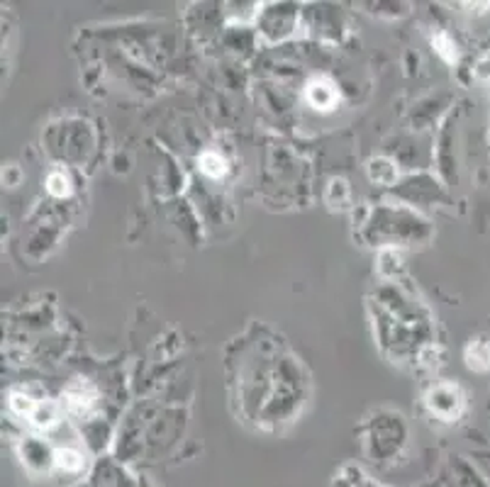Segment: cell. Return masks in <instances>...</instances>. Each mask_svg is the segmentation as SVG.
<instances>
[{
	"label": "cell",
	"instance_id": "1",
	"mask_svg": "<svg viewBox=\"0 0 490 487\" xmlns=\"http://www.w3.org/2000/svg\"><path fill=\"white\" fill-rule=\"evenodd\" d=\"M427 407L439 419L454 422L463 410V395L456 385H437L434 390H429Z\"/></svg>",
	"mask_w": 490,
	"mask_h": 487
},
{
	"label": "cell",
	"instance_id": "2",
	"mask_svg": "<svg viewBox=\"0 0 490 487\" xmlns=\"http://www.w3.org/2000/svg\"><path fill=\"white\" fill-rule=\"evenodd\" d=\"M64 405L73 415H83V412H88L96 405V387L86 380H73L64 390Z\"/></svg>",
	"mask_w": 490,
	"mask_h": 487
},
{
	"label": "cell",
	"instance_id": "3",
	"mask_svg": "<svg viewBox=\"0 0 490 487\" xmlns=\"http://www.w3.org/2000/svg\"><path fill=\"white\" fill-rule=\"evenodd\" d=\"M308 100L313 107H318V110H332V107L336 105V100H339V93L334 91V86H332L329 81H313L308 86Z\"/></svg>",
	"mask_w": 490,
	"mask_h": 487
},
{
	"label": "cell",
	"instance_id": "4",
	"mask_svg": "<svg viewBox=\"0 0 490 487\" xmlns=\"http://www.w3.org/2000/svg\"><path fill=\"white\" fill-rule=\"evenodd\" d=\"M466 366L471 371H488L490 368V343L486 339H476L466 348Z\"/></svg>",
	"mask_w": 490,
	"mask_h": 487
},
{
	"label": "cell",
	"instance_id": "5",
	"mask_svg": "<svg viewBox=\"0 0 490 487\" xmlns=\"http://www.w3.org/2000/svg\"><path fill=\"white\" fill-rule=\"evenodd\" d=\"M369 178L380 185H393L395 178H398V169H395V164L390 159L378 156V159H373L369 164Z\"/></svg>",
	"mask_w": 490,
	"mask_h": 487
},
{
	"label": "cell",
	"instance_id": "6",
	"mask_svg": "<svg viewBox=\"0 0 490 487\" xmlns=\"http://www.w3.org/2000/svg\"><path fill=\"white\" fill-rule=\"evenodd\" d=\"M59 419H61V412H59V407L54 405V402H39L37 410L29 417V422H32L37 429H52V426L59 424Z\"/></svg>",
	"mask_w": 490,
	"mask_h": 487
},
{
	"label": "cell",
	"instance_id": "7",
	"mask_svg": "<svg viewBox=\"0 0 490 487\" xmlns=\"http://www.w3.org/2000/svg\"><path fill=\"white\" fill-rule=\"evenodd\" d=\"M200 171L210 176V178H220V176L227 173V164L220 154L205 151V154H200Z\"/></svg>",
	"mask_w": 490,
	"mask_h": 487
},
{
	"label": "cell",
	"instance_id": "8",
	"mask_svg": "<svg viewBox=\"0 0 490 487\" xmlns=\"http://www.w3.org/2000/svg\"><path fill=\"white\" fill-rule=\"evenodd\" d=\"M54 463H57V468L66 470V473H76V470L83 468L81 454H76L73 449H59L54 454Z\"/></svg>",
	"mask_w": 490,
	"mask_h": 487
},
{
	"label": "cell",
	"instance_id": "9",
	"mask_svg": "<svg viewBox=\"0 0 490 487\" xmlns=\"http://www.w3.org/2000/svg\"><path fill=\"white\" fill-rule=\"evenodd\" d=\"M327 203L332 208H346V203H349V185H346V180H332L329 188H327Z\"/></svg>",
	"mask_w": 490,
	"mask_h": 487
},
{
	"label": "cell",
	"instance_id": "10",
	"mask_svg": "<svg viewBox=\"0 0 490 487\" xmlns=\"http://www.w3.org/2000/svg\"><path fill=\"white\" fill-rule=\"evenodd\" d=\"M47 190L52 195H57V198H66L71 193V180H68V176L64 171H52L47 176Z\"/></svg>",
	"mask_w": 490,
	"mask_h": 487
},
{
	"label": "cell",
	"instance_id": "11",
	"mask_svg": "<svg viewBox=\"0 0 490 487\" xmlns=\"http://www.w3.org/2000/svg\"><path fill=\"white\" fill-rule=\"evenodd\" d=\"M39 402H34L29 395H13L10 397V410L20 417H32V412L37 410Z\"/></svg>",
	"mask_w": 490,
	"mask_h": 487
},
{
	"label": "cell",
	"instance_id": "12",
	"mask_svg": "<svg viewBox=\"0 0 490 487\" xmlns=\"http://www.w3.org/2000/svg\"><path fill=\"white\" fill-rule=\"evenodd\" d=\"M434 47H437V52L442 54L447 61H456V44L449 39V34H444V32L434 34Z\"/></svg>",
	"mask_w": 490,
	"mask_h": 487
},
{
	"label": "cell",
	"instance_id": "13",
	"mask_svg": "<svg viewBox=\"0 0 490 487\" xmlns=\"http://www.w3.org/2000/svg\"><path fill=\"white\" fill-rule=\"evenodd\" d=\"M17 178H20V173H17V169H15V166H8V169L3 171V180L8 185H15V183H17Z\"/></svg>",
	"mask_w": 490,
	"mask_h": 487
}]
</instances>
